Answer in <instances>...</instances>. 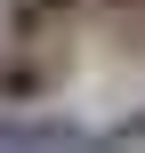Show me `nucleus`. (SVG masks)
Masks as SVG:
<instances>
[{"label": "nucleus", "instance_id": "1", "mask_svg": "<svg viewBox=\"0 0 145 153\" xmlns=\"http://www.w3.org/2000/svg\"><path fill=\"white\" fill-rule=\"evenodd\" d=\"M65 81V48H32V40H0V105H32Z\"/></svg>", "mask_w": 145, "mask_h": 153}, {"label": "nucleus", "instance_id": "4", "mask_svg": "<svg viewBox=\"0 0 145 153\" xmlns=\"http://www.w3.org/2000/svg\"><path fill=\"white\" fill-rule=\"evenodd\" d=\"M105 137H113V145H137V137H145V105H137V113H129V121H113Z\"/></svg>", "mask_w": 145, "mask_h": 153}, {"label": "nucleus", "instance_id": "2", "mask_svg": "<svg viewBox=\"0 0 145 153\" xmlns=\"http://www.w3.org/2000/svg\"><path fill=\"white\" fill-rule=\"evenodd\" d=\"M73 16H81V0H8V40H32V48H57Z\"/></svg>", "mask_w": 145, "mask_h": 153}, {"label": "nucleus", "instance_id": "3", "mask_svg": "<svg viewBox=\"0 0 145 153\" xmlns=\"http://www.w3.org/2000/svg\"><path fill=\"white\" fill-rule=\"evenodd\" d=\"M0 145H89V137L65 121H0Z\"/></svg>", "mask_w": 145, "mask_h": 153}, {"label": "nucleus", "instance_id": "5", "mask_svg": "<svg viewBox=\"0 0 145 153\" xmlns=\"http://www.w3.org/2000/svg\"><path fill=\"white\" fill-rule=\"evenodd\" d=\"M105 8H137V0H105Z\"/></svg>", "mask_w": 145, "mask_h": 153}]
</instances>
